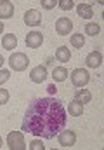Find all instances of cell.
<instances>
[{
	"label": "cell",
	"mask_w": 104,
	"mask_h": 150,
	"mask_svg": "<svg viewBox=\"0 0 104 150\" xmlns=\"http://www.w3.org/2000/svg\"><path fill=\"white\" fill-rule=\"evenodd\" d=\"M66 120H68V115L64 108V101L52 96L35 98L26 108L21 131L31 133L36 138L50 140L61 129H64Z\"/></svg>",
	"instance_id": "6da1fadb"
},
{
	"label": "cell",
	"mask_w": 104,
	"mask_h": 150,
	"mask_svg": "<svg viewBox=\"0 0 104 150\" xmlns=\"http://www.w3.org/2000/svg\"><path fill=\"white\" fill-rule=\"evenodd\" d=\"M9 65H10V68L14 72H23V70L28 68L30 59H28V56L24 52H12L10 58H9Z\"/></svg>",
	"instance_id": "7a4b0ae2"
},
{
	"label": "cell",
	"mask_w": 104,
	"mask_h": 150,
	"mask_svg": "<svg viewBox=\"0 0 104 150\" xmlns=\"http://www.w3.org/2000/svg\"><path fill=\"white\" fill-rule=\"evenodd\" d=\"M7 147L10 150H24L26 143H24V136L21 131H10L7 136Z\"/></svg>",
	"instance_id": "3957f363"
},
{
	"label": "cell",
	"mask_w": 104,
	"mask_h": 150,
	"mask_svg": "<svg viewBox=\"0 0 104 150\" xmlns=\"http://www.w3.org/2000/svg\"><path fill=\"white\" fill-rule=\"evenodd\" d=\"M89 80H90V74L83 68H75L71 72V82L75 87H83L89 84Z\"/></svg>",
	"instance_id": "277c9868"
},
{
	"label": "cell",
	"mask_w": 104,
	"mask_h": 150,
	"mask_svg": "<svg viewBox=\"0 0 104 150\" xmlns=\"http://www.w3.org/2000/svg\"><path fill=\"white\" fill-rule=\"evenodd\" d=\"M57 140H59V145L61 147H73L76 143V133L71 131V129H61L57 133Z\"/></svg>",
	"instance_id": "5b68a950"
},
{
	"label": "cell",
	"mask_w": 104,
	"mask_h": 150,
	"mask_svg": "<svg viewBox=\"0 0 104 150\" xmlns=\"http://www.w3.org/2000/svg\"><path fill=\"white\" fill-rule=\"evenodd\" d=\"M47 77H49V74H47V68H45L43 65L35 67L33 70L30 72V79H31V82H35V84H42V82H45Z\"/></svg>",
	"instance_id": "8992f818"
},
{
	"label": "cell",
	"mask_w": 104,
	"mask_h": 150,
	"mask_svg": "<svg viewBox=\"0 0 104 150\" xmlns=\"http://www.w3.org/2000/svg\"><path fill=\"white\" fill-rule=\"evenodd\" d=\"M42 42H43V33L42 32H30L28 35H26V45L28 47H31V49H38L40 45H42Z\"/></svg>",
	"instance_id": "52a82bcc"
},
{
	"label": "cell",
	"mask_w": 104,
	"mask_h": 150,
	"mask_svg": "<svg viewBox=\"0 0 104 150\" xmlns=\"http://www.w3.org/2000/svg\"><path fill=\"white\" fill-rule=\"evenodd\" d=\"M71 30H73V23L69 18H59L56 21V32L59 35H68V33H71Z\"/></svg>",
	"instance_id": "ba28073f"
},
{
	"label": "cell",
	"mask_w": 104,
	"mask_h": 150,
	"mask_svg": "<svg viewBox=\"0 0 104 150\" xmlns=\"http://www.w3.org/2000/svg\"><path fill=\"white\" fill-rule=\"evenodd\" d=\"M24 23H26L28 26H38V25L42 23V16H40V12H38L36 9H30V11H26V12H24Z\"/></svg>",
	"instance_id": "9c48e42d"
},
{
	"label": "cell",
	"mask_w": 104,
	"mask_h": 150,
	"mask_svg": "<svg viewBox=\"0 0 104 150\" xmlns=\"http://www.w3.org/2000/svg\"><path fill=\"white\" fill-rule=\"evenodd\" d=\"M14 16V4L9 0H0V19H9Z\"/></svg>",
	"instance_id": "30bf717a"
},
{
	"label": "cell",
	"mask_w": 104,
	"mask_h": 150,
	"mask_svg": "<svg viewBox=\"0 0 104 150\" xmlns=\"http://www.w3.org/2000/svg\"><path fill=\"white\" fill-rule=\"evenodd\" d=\"M85 63H87V67H89V68H97V67H101V65H103V54H101L99 51H92V52L87 56Z\"/></svg>",
	"instance_id": "8fae6325"
},
{
	"label": "cell",
	"mask_w": 104,
	"mask_h": 150,
	"mask_svg": "<svg viewBox=\"0 0 104 150\" xmlns=\"http://www.w3.org/2000/svg\"><path fill=\"white\" fill-rule=\"evenodd\" d=\"M2 47L5 51H12L14 47H17V37L14 33H5L2 37Z\"/></svg>",
	"instance_id": "7c38bea8"
},
{
	"label": "cell",
	"mask_w": 104,
	"mask_h": 150,
	"mask_svg": "<svg viewBox=\"0 0 104 150\" xmlns=\"http://www.w3.org/2000/svg\"><path fill=\"white\" fill-rule=\"evenodd\" d=\"M76 12H78V16H80V18H83V19H90V18L94 16L92 5H89V4H83V2L76 5Z\"/></svg>",
	"instance_id": "4fadbf2b"
},
{
	"label": "cell",
	"mask_w": 104,
	"mask_h": 150,
	"mask_svg": "<svg viewBox=\"0 0 104 150\" xmlns=\"http://www.w3.org/2000/svg\"><path fill=\"white\" fill-rule=\"evenodd\" d=\"M56 59L61 61V63H68L71 59V52H69V49L66 45H61V47L56 49Z\"/></svg>",
	"instance_id": "5bb4252c"
},
{
	"label": "cell",
	"mask_w": 104,
	"mask_h": 150,
	"mask_svg": "<svg viewBox=\"0 0 104 150\" xmlns=\"http://www.w3.org/2000/svg\"><path fill=\"white\" fill-rule=\"evenodd\" d=\"M75 100L78 101V103H90V100H92V94H90V91H87V89H76V93H75Z\"/></svg>",
	"instance_id": "9a60e30c"
},
{
	"label": "cell",
	"mask_w": 104,
	"mask_h": 150,
	"mask_svg": "<svg viewBox=\"0 0 104 150\" xmlns=\"http://www.w3.org/2000/svg\"><path fill=\"white\" fill-rule=\"evenodd\" d=\"M68 70L64 68V67H56L54 70H52V79L56 80V82H64L66 79H68Z\"/></svg>",
	"instance_id": "2e32d148"
},
{
	"label": "cell",
	"mask_w": 104,
	"mask_h": 150,
	"mask_svg": "<svg viewBox=\"0 0 104 150\" xmlns=\"http://www.w3.org/2000/svg\"><path fill=\"white\" fill-rule=\"evenodd\" d=\"M68 110H69V115H71V117H80V115L83 113V105L78 103L76 100H73V101H69Z\"/></svg>",
	"instance_id": "e0dca14e"
},
{
	"label": "cell",
	"mask_w": 104,
	"mask_h": 150,
	"mask_svg": "<svg viewBox=\"0 0 104 150\" xmlns=\"http://www.w3.org/2000/svg\"><path fill=\"white\" fill-rule=\"evenodd\" d=\"M69 42H71L73 47L82 49V47L85 45V37H83V33H73V35L69 37Z\"/></svg>",
	"instance_id": "ac0fdd59"
},
{
	"label": "cell",
	"mask_w": 104,
	"mask_h": 150,
	"mask_svg": "<svg viewBox=\"0 0 104 150\" xmlns=\"http://www.w3.org/2000/svg\"><path fill=\"white\" fill-rule=\"evenodd\" d=\"M85 33H87L89 37H96V35L101 33V26H99L97 23H89V25L85 26Z\"/></svg>",
	"instance_id": "d6986e66"
},
{
	"label": "cell",
	"mask_w": 104,
	"mask_h": 150,
	"mask_svg": "<svg viewBox=\"0 0 104 150\" xmlns=\"http://www.w3.org/2000/svg\"><path fill=\"white\" fill-rule=\"evenodd\" d=\"M57 5H59L63 11H69V9L75 5V4H73L71 0H59V2H57Z\"/></svg>",
	"instance_id": "ffe728a7"
},
{
	"label": "cell",
	"mask_w": 104,
	"mask_h": 150,
	"mask_svg": "<svg viewBox=\"0 0 104 150\" xmlns=\"http://www.w3.org/2000/svg\"><path fill=\"white\" fill-rule=\"evenodd\" d=\"M9 98H10L9 91H7V89H0V105H5V103L9 101Z\"/></svg>",
	"instance_id": "44dd1931"
},
{
	"label": "cell",
	"mask_w": 104,
	"mask_h": 150,
	"mask_svg": "<svg viewBox=\"0 0 104 150\" xmlns=\"http://www.w3.org/2000/svg\"><path fill=\"white\" fill-rule=\"evenodd\" d=\"M28 147H30L31 150H43V149H45V145L42 143V140H33Z\"/></svg>",
	"instance_id": "7402d4cb"
},
{
	"label": "cell",
	"mask_w": 104,
	"mask_h": 150,
	"mask_svg": "<svg viewBox=\"0 0 104 150\" xmlns=\"http://www.w3.org/2000/svg\"><path fill=\"white\" fill-rule=\"evenodd\" d=\"M56 5H57V2H56V0H42V7H43V9H47V11H49V9H52V7H56Z\"/></svg>",
	"instance_id": "603a6c76"
},
{
	"label": "cell",
	"mask_w": 104,
	"mask_h": 150,
	"mask_svg": "<svg viewBox=\"0 0 104 150\" xmlns=\"http://www.w3.org/2000/svg\"><path fill=\"white\" fill-rule=\"evenodd\" d=\"M9 77H10V72L9 70H0V86L5 84L9 80Z\"/></svg>",
	"instance_id": "cb8c5ba5"
},
{
	"label": "cell",
	"mask_w": 104,
	"mask_h": 150,
	"mask_svg": "<svg viewBox=\"0 0 104 150\" xmlns=\"http://www.w3.org/2000/svg\"><path fill=\"white\" fill-rule=\"evenodd\" d=\"M47 91H49V94H56V91H57V87H56L54 84H50V86L47 87Z\"/></svg>",
	"instance_id": "d4e9b609"
},
{
	"label": "cell",
	"mask_w": 104,
	"mask_h": 150,
	"mask_svg": "<svg viewBox=\"0 0 104 150\" xmlns=\"http://www.w3.org/2000/svg\"><path fill=\"white\" fill-rule=\"evenodd\" d=\"M47 65H54V58H49L47 59Z\"/></svg>",
	"instance_id": "484cf974"
},
{
	"label": "cell",
	"mask_w": 104,
	"mask_h": 150,
	"mask_svg": "<svg viewBox=\"0 0 104 150\" xmlns=\"http://www.w3.org/2000/svg\"><path fill=\"white\" fill-rule=\"evenodd\" d=\"M2 65H3V56L0 54V68H2Z\"/></svg>",
	"instance_id": "4316f807"
},
{
	"label": "cell",
	"mask_w": 104,
	"mask_h": 150,
	"mask_svg": "<svg viewBox=\"0 0 104 150\" xmlns=\"http://www.w3.org/2000/svg\"><path fill=\"white\" fill-rule=\"evenodd\" d=\"M2 32H3V23L0 21V33H2Z\"/></svg>",
	"instance_id": "83f0119b"
},
{
	"label": "cell",
	"mask_w": 104,
	"mask_h": 150,
	"mask_svg": "<svg viewBox=\"0 0 104 150\" xmlns=\"http://www.w3.org/2000/svg\"><path fill=\"white\" fill-rule=\"evenodd\" d=\"M2 145H3V142H2V138H0V149H2Z\"/></svg>",
	"instance_id": "f1b7e54d"
}]
</instances>
